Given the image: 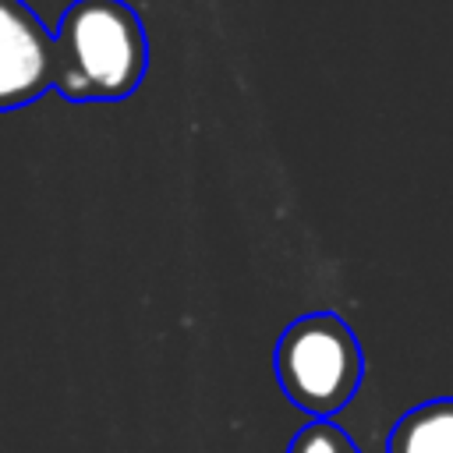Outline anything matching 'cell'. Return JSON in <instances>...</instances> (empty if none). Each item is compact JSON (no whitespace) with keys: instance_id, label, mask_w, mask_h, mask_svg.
Instances as JSON below:
<instances>
[{"instance_id":"cell-1","label":"cell","mask_w":453,"mask_h":453,"mask_svg":"<svg viewBox=\"0 0 453 453\" xmlns=\"http://www.w3.org/2000/svg\"><path fill=\"white\" fill-rule=\"evenodd\" d=\"M145 64V28L124 0H71L53 28V88L67 99L131 96Z\"/></svg>"},{"instance_id":"cell-2","label":"cell","mask_w":453,"mask_h":453,"mask_svg":"<svg viewBox=\"0 0 453 453\" xmlns=\"http://www.w3.org/2000/svg\"><path fill=\"white\" fill-rule=\"evenodd\" d=\"M276 379L294 407L329 421L361 386V343L333 311L294 319L276 343Z\"/></svg>"},{"instance_id":"cell-3","label":"cell","mask_w":453,"mask_h":453,"mask_svg":"<svg viewBox=\"0 0 453 453\" xmlns=\"http://www.w3.org/2000/svg\"><path fill=\"white\" fill-rule=\"evenodd\" d=\"M46 88H53V32L25 0H0V110L25 106Z\"/></svg>"},{"instance_id":"cell-4","label":"cell","mask_w":453,"mask_h":453,"mask_svg":"<svg viewBox=\"0 0 453 453\" xmlns=\"http://www.w3.org/2000/svg\"><path fill=\"white\" fill-rule=\"evenodd\" d=\"M386 453H453V396L407 411L393 425Z\"/></svg>"},{"instance_id":"cell-5","label":"cell","mask_w":453,"mask_h":453,"mask_svg":"<svg viewBox=\"0 0 453 453\" xmlns=\"http://www.w3.org/2000/svg\"><path fill=\"white\" fill-rule=\"evenodd\" d=\"M287 453H357V446L333 421H311L294 435Z\"/></svg>"}]
</instances>
